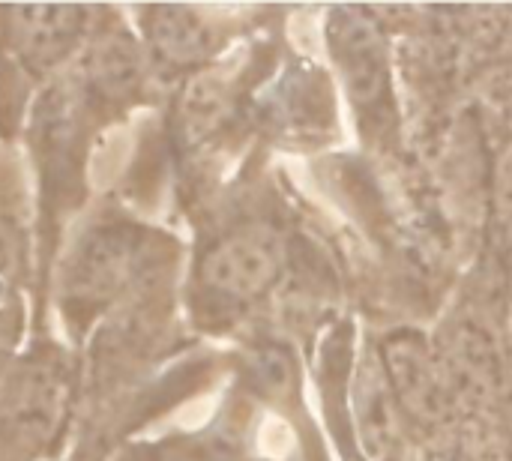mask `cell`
I'll return each mask as SVG.
<instances>
[{
    "label": "cell",
    "mask_w": 512,
    "mask_h": 461,
    "mask_svg": "<svg viewBox=\"0 0 512 461\" xmlns=\"http://www.w3.org/2000/svg\"><path fill=\"white\" fill-rule=\"evenodd\" d=\"M324 39L351 105L369 120L390 111L393 69L378 27L354 9H333Z\"/></svg>",
    "instance_id": "1"
},
{
    "label": "cell",
    "mask_w": 512,
    "mask_h": 461,
    "mask_svg": "<svg viewBox=\"0 0 512 461\" xmlns=\"http://www.w3.org/2000/svg\"><path fill=\"white\" fill-rule=\"evenodd\" d=\"M198 273L204 288L225 300H255L282 273V243L264 225H243L204 252Z\"/></svg>",
    "instance_id": "2"
},
{
    "label": "cell",
    "mask_w": 512,
    "mask_h": 461,
    "mask_svg": "<svg viewBox=\"0 0 512 461\" xmlns=\"http://www.w3.org/2000/svg\"><path fill=\"white\" fill-rule=\"evenodd\" d=\"M135 246L126 231H96L72 258L66 270V291L75 306L93 309L111 300L132 273Z\"/></svg>",
    "instance_id": "3"
},
{
    "label": "cell",
    "mask_w": 512,
    "mask_h": 461,
    "mask_svg": "<svg viewBox=\"0 0 512 461\" xmlns=\"http://www.w3.org/2000/svg\"><path fill=\"white\" fill-rule=\"evenodd\" d=\"M84 9L78 6H15L9 9V36L15 51L30 63V66H54L63 60L84 27Z\"/></svg>",
    "instance_id": "4"
},
{
    "label": "cell",
    "mask_w": 512,
    "mask_h": 461,
    "mask_svg": "<svg viewBox=\"0 0 512 461\" xmlns=\"http://www.w3.org/2000/svg\"><path fill=\"white\" fill-rule=\"evenodd\" d=\"M150 36L159 54L174 63H192L204 57V51L210 48L207 27L192 9H183V6L156 9L150 15Z\"/></svg>",
    "instance_id": "5"
},
{
    "label": "cell",
    "mask_w": 512,
    "mask_h": 461,
    "mask_svg": "<svg viewBox=\"0 0 512 461\" xmlns=\"http://www.w3.org/2000/svg\"><path fill=\"white\" fill-rule=\"evenodd\" d=\"M45 399V381L24 363L0 351V423H21L36 414Z\"/></svg>",
    "instance_id": "6"
},
{
    "label": "cell",
    "mask_w": 512,
    "mask_h": 461,
    "mask_svg": "<svg viewBox=\"0 0 512 461\" xmlns=\"http://www.w3.org/2000/svg\"><path fill=\"white\" fill-rule=\"evenodd\" d=\"M252 375L267 396H288L294 387V360L282 348H261L252 357Z\"/></svg>",
    "instance_id": "7"
},
{
    "label": "cell",
    "mask_w": 512,
    "mask_h": 461,
    "mask_svg": "<svg viewBox=\"0 0 512 461\" xmlns=\"http://www.w3.org/2000/svg\"><path fill=\"white\" fill-rule=\"evenodd\" d=\"M21 270V240L12 222L0 219V300L12 291Z\"/></svg>",
    "instance_id": "8"
}]
</instances>
